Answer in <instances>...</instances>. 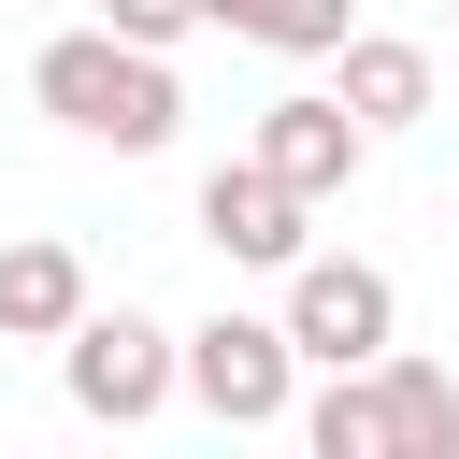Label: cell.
Instances as JSON below:
<instances>
[{
  "label": "cell",
  "instance_id": "1",
  "mask_svg": "<svg viewBox=\"0 0 459 459\" xmlns=\"http://www.w3.org/2000/svg\"><path fill=\"white\" fill-rule=\"evenodd\" d=\"M29 100H43L57 129L115 143V158H158V143L186 129V86H172V57H158V43H129V29H57V43L29 57Z\"/></svg>",
  "mask_w": 459,
  "mask_h": 459
},
{
  "label": "cell",
  "instance_id": "2",
  "mask_svg": "<svg viewBox=\"0 0 459 459\" xmlns=\"http://www.w3.org/2000/svg\"><path fill=\"white\" fill-rule=\"evenodd\" d=\"M57 387H72L86 430H143V416L186 387V344H172L158 316H129V301H86L72 344H57Z\"/></svg>",
  "mask_w": 459,
  "mask_h": 459
},
{
  "label": "cell",
  "instance_id": "3",
  "mask_svg": "<svg viewBox=\"0 0 459 459\" xmlns=\"http://www.w3.org/2000/svg\"><path fill=\"white\" fill-rule=\"evenodd\" d=\"M186 402H201L215 430H287V416H301V344H287V316H201V330H186Z\"/></svg>",
  "mask_w": 459,
  "mask_h": 459
},
{
  "label": "cell",
  "instance_id": "4",
  "mask_svg": "<svg viewBox=\"0 0 459 459\" xmlns=\"http://www.w3.org/2000/svg\"><path fill=\"white\" fill-rule=\"evenodd\" d=\"M287 344H301L316 373H373V359L402 344V287H387L373 258H301V273H287Z\"/></svg>",
  "mask_w": 459,
  "mask_h": 459
},
{
  "label": "cell",
  "instance_id": "5",
  "mask_svg": "<svg viewBox=\"0 0 459 459\" xmlns=\"http://www.w3.org/2000/svg\"><path fill=\"white\" fill-rule=\"evenodd\" d=\"M301 215H316V201H301L258 143L201 172V244H215V258H244V273H301V258H316V244H301Z\"/></svg>",
  "mask_w": 459,
  "mask_h": 459
},
{
  "label": "cell",
  "instance_id": "6",
  "mask_svg": "<svg viewBox=\"0 0 459 459\" xmlns=\"http://www.w3.org/2000/svg\"><path fill=\"white\" fill-rule=\"evenodd\" d=\"M258 158H273V172H287L301 201H330V186H359L373 129H359V100H344V86H330V100L301 86V100H273V115H258Z\"/></svg>",
  "mask_w": 459,
  "mask_h": 459
},
{
  "label": "cell",
  "instance_id": "7",
  "mask_svg": "<svg viewBox=\"0 0 459 459\" xmlns=\"http://www.w3.org/2000/svg\"><path fill=\"white\" fill-rule=\"evenodd\" d=\"M72 316H86V258L72 244H0V344H72Z\"/></svg>",
  "mask_w": 459,
  "mask_h": 459
},
{
  "label": "cell",
  "instance_id": "8",
  "mask_svg": "<svg viewBox=\"0 0 459 459\" xmlns=\"http://www.w3.org/2000/svg\"><path fill=\"white\" fill-rule=\"evenodd\" d=\"M344 100H359V129H416V115H430V43L344 29Z\"/></svg>",
  "mask_w": 459,
  "mask_h": 459
},
{
  "label": "cell",
  "instance_id": "9",
  "mask_svg": "<svg viewBox=\"0 0 459 459\" xmlns=\"http://www.w3.org/2000/svg\"><path fill=\"white\" fill-rule=\"evenodd\" d=\"M373 387H387V445H402V459H459V387H445V359L387 344Z\"/></svg>",
  "mask_w": 459,
  "mask_h": 459
},
{
  "label": "cell",
  "instance_id": "10",
  "mask_svg": "<svg viewBox=\"0 0 459 459\" xmlns=\"http://www.w3.org/2000/svg\"><path fill=\"white\" fill-rule=\"evenodd\" d=\"M215 29L230 43H273V57H344L359 0H215Z\"/></svg>",
  "mask_w": 459,
  "mask_h": 459
},
{
  "label": "cell",
  "instance_id": "11",
  "mask_svg": "<svg viewBox=\"0 0 459 459\" xmlns=\"http://www.w3.org/2000/svg\"><path fill=\"white\" fill-rule=\"evenodd\" d=\"M301 445H316V459H402V445H387V387H373V373H330V387L301 402Z\"/></svg>",
  "mask_w": 459,
  "mask_h": 459
},
{
  "label": "cell",
  "instance_id": "12",
  "mask_svg": "<svg viewBox=\"0 0 459 459\" xmlns=\"http://www.w3.org/2000/svg\"><path fill=\"white\" fill-rule=\"evenodd\" d=\"M100 29H129V43H186V29H215V0H100Z\"/></svg>",
  "mask_w": 459,
  "mask_h": 459
}]
</instances>
